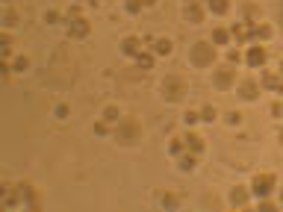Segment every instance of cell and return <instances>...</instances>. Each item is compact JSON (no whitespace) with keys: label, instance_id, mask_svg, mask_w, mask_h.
I'll return each mask as SVG.
<instances>
[{"label":"cell","instance_id":"obj_1","mask_svg":"<svg viewBox=\"0 0 283 212\" xmlns=\"http://www.w3.org/2000/svg\"><path fill=\"white\" fill-rule=\"evenodd\" d=\"M216 47H219V44H213V41H195L192 50H189V62H192L195 68H213V62L219 59Z\"/></svg>","mask_w":283,"mask_h":212},{"label":"cell","instance_id":"obj_2","mask_svg":"<svg viewBox=\"0 0 283 212\" xmlns=\"http://www.w3.org/2000/svg\"><path fill=\"white\" fill-rule=\"evenodd\" d=\"M115 142H121V145H136V142H142V124L136 121V118L118 121V127H115Z\"/></svg>","mask_w":283,"mask_h":212},{"label":"cell","instance_id":"obj_3","mask_svg":"<svg viewBox=\"0 0 283 212\" xmlns=\"http://www.w3.org/2000/svg\"><path fill=\"white\" fill-rule=\"evenodd\" d=\"M186 91H189V86H186V80H180V77H165L162 86H159V94L168 103H180L186 97Z\"/></svg>","mask_w":283,"mask_h":212},{"label":"cell","instance_id":"obj_4","mask_svg":"<svg viewBox=\"0 0 283 212\" xmlns=\"http://www.w3.org/2000/svg\"><path fill=\"white\" fill-rule=\"evenodd\" d=\"M275 186H278V177L269 174V171H263V174H257V177L251 180V195H257V198H269V195L275 192Z\"/></svg>","mask_w":283,"mask_h":212},{"label":"cell","instance_id":"obj_5","mask_svg":"<svg viewBox=\"0 0 283 212\" xmlns=\"http://www.w3.org/2000/svg\"><path fill=\"white\" fill-rule=\"evenodd\" d=\"M233 83H236V68H233V65H224V68H216V71H213V86L219 91L233 89Z\"/></svg>","mask_w":283,"mask_h":212},{"label":"cell","instance_id":"obj_6","mask_svg":"<svg viewBox=\"0 0 283 212\" xmlns=\"http://www.w3.org/2000/svg\"><path fill=\"white\" fill-rule=\"evenodd\" d=\"M236 91H239V97H242V100H257V97H260V91H263V83H257L254 77H245V80H239V83H236Z\"/></svg>","mask_w":283,"mask_h":212},{"label":"cell","instance_id":"obj_7","mask_svg":"<svg viewBox=\"0 0 283 212\" xmlns=\"http://www.w3.org/2000/svg\"><path fill=\"white\" fill-rule=\"evenodd\" d=\"M89 32H92V21L89 18H71L68 21V35L71 38H89Z\"/></svg>","mask_w":283,"mask_h":212},{"label":"cell","instance_id":"obj_8","mask_svg":"<svg viewBox=\"0 0 283 212\" xmlns=\"http://www.w3.org/2000/svg\"><path fill=\"white\" fill-rule=\"evenodd\" d=\"M248 198H251V189H245V186H233V189H230V207H233V210L248 207Z\"/></svg>","mask_w":283,"mask_h":212},{"label":"cell","instance_id":"obj_9","mask_svg":"<svg viewBox=\"0 0 283 212\" xmlns=\"http://www.w3.org/2000/svg\"><path fill=\"white\" fill-rule=\"evenodd\" d=\"M183 142H186V151L195 153V156H201V153L207 151V142H204L198 133H192V130H189V133H183Z\"/></svg>","mask_w":283,"mask_h":212},{"label":"cell","instance_id":"obj_10","mask_svg":"<svg viewBox=\"0 0 283 212\" xmlns=\"http://www.w3.org/2000/svg\"><path fill=\"white\" fill-rule=\"evenodd\" d=\"M183 18H186L189 24H201V21H204V6H201L198 0L186 3V9H183Z\"/></svg>","mask_w":283,"mask_h":212},{"label":"cell","instance_id":"obj_11","mask_svg":"<svg viewBox=\"0 0 283 212\" xmlns=\"http://www.w3.org/2000/svg\"><path fill=\"white\" fill-rule=\"evenodd\" d=\"M118 47H121V53H124V56H130V59H133V56L142 50V35H127Z\"/></svg>","mask_w":283,"mask_h":212},{"label":"cell","instance_id":"obj_12","mask_svg":"<svg viewBox=\"0 0 283 212\" xmlns=\"http://www.w3.org/2000/svg\"><path fill=\"white\" fill-rule=\"evenodd\" d=\"M266 59H269V53H266V50H263L260 44H254L251 50L245 53V62H248L251 68H263V65H266Z\"/></svg>","mask_w":283,"mask_h":212},{"label":"cell","instance_id":"obj_13","mask_svg":"<svg viewBox=\"0 0 283 212\" xmlns=\"http://www.w3.org/2000/svg\"><path fill=\"white\" fill-rule=\"evenodd\" d=\"M251 38L254 41H269V38H275V27H272V24H254Z\"/></svg>","mask_w":283,"mask_h":212},{"label":"cell","instance_id":"obj_14","mask_svg":"<svg viewBox=\"0 0 283 212\" xmlns=\"http://www.w3.org/2000/svg\"><path fill=\"white\" fill-rule=\"evenodd\" d=\"M133 62H136L139 68H145V71H151V68H154V62H157V53H151V50H139V53L133 56Z\"/></svg>","mask_w":283,"mask_h":212},{"label":"cell","instance_id":"obj_15","mask_svg":"<svg viewBox=\"0 0 283 212\" xmlns=\"http://www.w3.org/2000/svg\"><path fill=\"white\" fill-rule=\"evenodd\" d=\"M263 89H269V91H283V77L281 74H263Z\"/></svg>","mask_w":283,"mask_h":212},{"label":"cell","instance_id":"obj_16","mask_svg":"<svg viewBox=\"0 0 283 212\" xmlns=\"http://www.w3.org/2000/svg\"><path fill=\"white\" fill-rule=\"evenodd\" d=\"M171 50H174V41H171V38H165V35L154 38V53H157V56H168Z\"/></svg>","mask_w":283,"mask_h":212},{"label":"cell","instance_id":"obj_17","mask_svg":"<svg viewBox=\"0 0 283 212\" xmlns=\"http://www.w3.org/2000/svg\"><path fill=\"white\" fill-rule=\"evenodd\" d=\"M12 59V35L3 32L0 35V62H9Z\"/></svg>","mask_w":283,"mask_h":212},{"label":"cell","instance_id":"obj_18","mask_svg":"<svg viewBox=\"0 0 283 212\" xmlns=\"http://www.w3.org/2000/svg\"><path fill=\"white\" fill-rule=\"evenodd\" d=\"M207 9L213 15H227L230 12V0H207Z\"/></svg>","mask_w":283,"mask_h":212},{"label":"cell","instance_id":"obj_19","mask_svg":"<svg viewBox=\"0 0 283 212\" xmlns=\"http://www.w3.org/2000/svg\"><path fill=\"white\" fill-rule=\"evenodd\" d=\"M0 192H3V207H6V210H15V207H18V198H15V192H12V186L3 183Z\"/></svg>","mask_w":283,"mask_h":212},{"label":"cell","instance_id":"obj_20","mask_svg":"<svg viewBox=\"0 0 283 212\" xmlns=\"http://www.w3.org/2000/svg\"><path fill=\"white\" fill-rule=\"evenodd\" d=\"M0 24H3V30L15 27V24H18V12H15L12 6H6V9H3V18H0Z\"/></svg>","mask_w":283,"mask_h":212},{"label":"cell","instance_id":"obj_21","mask_svg":"<svg viewBox=\"0 0 283 212\" xmlns=\"http://www.w3.org/2000/svg\"><path fill=\"white\" fill-rule=\"evenodd\" d=\"M195 162H198V156H195V153H180V156H177V165H180V171H192V168H195Z\"/></svg>","mask_w":283,"mask_h":212},{"label":"cell","instance_id":"obj_22","mask_svg":"<svg viewBox=\"0 0 283 212\" xmlns=\"http://www.w3.org/2000/svg\"><path fill=\"white\" fill-rule=\"evenodd\" d=\"M230 38H233V32H230V30H224V27H216L210 41H213V44H227Z\"/></svg>","mask_w":283,"mask_h":212},{"label":"cell","instance_id":"obj_23","mask_svg":"<svg viewBox=\"0 0 283 212\" xmlns=\"http://www.w3.org/2000/svg\"><path fill=\"white\" fill-rule=\"evenodd\" d=\"M233 38L236 41H251V24H239V27H233Z\"/></svg>","mask_w":283,"mask_h":212},{"label":"cell","instance_id":"obj_24","mask_svg":"<svg viewBox=\"0 0 283 212\" xmlns=\"http://www.w3.org/2000/svg\"><path fill=\"white\" fill-rule=\"evenodd\" d=\"M168 153H171V156H180V153H186V142H183V139H171Z\"/></svg>","mask_w":283,"mask_h":212},{"label":"cell","instance_id":"obj_25","mask_svg":"<svg viewBox=\"0 0 283 212\" xmlns=\"http://www.w3.org/2000/svg\"><path fill=\"white\" fill-rule=\"evenodd\" d=\"M142 9H145L142 0H124V12H130V15H139Z\"/></svg>","mask_w":283,"mask_h":212},{"label":"cell","instance_id":"obj_26","mask_svg":"<svg viewBox=\"0 0 283 212\" xmlns=\"http://www.w3.org/2000/svg\"><path fill=\"white\" fill-rule=\"evenodd\" d=\"M103 121H121V109L118 106H106L103 109Z\"/></svg>","mask_w":283,"mask_h":212},{"label":"cell","instance_id":"obj_27","mask_svg":"<svg viewBox=\"0 0 283 212\" xmlns=\"http://www.w3.org/2000/svg\"><path fill=\"white\" fill-rule=\"evenodd\" d=\"M216 118H219V112H216V106H204V109H201V121H216Z\"/></svg>","mask_w":283,"mask_h":212},{"label":"cell","instance_id":"obj_28","mask_svg":"<svg viewBox=\"0 0 283 212\" xmlns=\"http://www.w3.org/2000/svg\"><path fill=\"white\" fill-rule=\"evenodd\" d=\"M257 18H260V15H257V6H254V3H248V6H245V24H257Z\"/></svg>","mask_w":283,"mask_h":212},{"label":"cell","instance_id":"obj_29","mask_svg":"<svg viewBox=\"0 0 283 212\" xmlns=\"http://www.w3.org/2000/svg\"><path fill=\"white\" fill-rule=\"evenodd\" d=\"M159 207H162V210H174V207H177V198H174V195H162V198H159Z\"/></svg>","mask_w":283,"mask_h":212},{"label":"cell","instance_id":"obj_30","mask_svg":"<svg viewBox=\"0 0 283 212\" xmlns=\"http://www.w3.org/2000/svg\"><path fill=\"white\" fill-rule=\"evenodd\" d=\"M12 68H15V71H27V68H30V56H24V53L15 56V65H12Z\"/></svg>","mask_w":283,"mask_h":212},{"label":"cell","instance_id":"obj_31","mask_svg":"<svg viewBox=\"0 0 283 212\" xmlns=\"http://www.w3.org/2000/svg\"><path fill=\"white\" fill-rule=\"evenodd\" d=\"M59 21H62V15H59L56 9H47V12H44V24H59Z\"/></svg>","mask_w":283,"mask_h":212},{"label":"cell","instance_id":"obj_32","mask_svg":"<svg viewBox=\"0 0 283 212\" xmlns=\"http://www.w3.org/2000/svg\"><path fill=\"white\" fill-rule=\"evenodd\" d=\"M0 71H3V83L9 86L12 83V62H0Z\"/></svg>","mask_w":283,"mask_h":212},{"label":"cell","instance_id":"obj_33","mask_svg":"<svg viewBox=\"0 0 283 212\" xmlns=\"http://www.w3.org/2000/svg\"><path fill=\"white\" fill-rule=\"evenodd\" d=\"M53 115H56V118H59V121H65V118H68V115H71V106H68V103H59V106H56V112H53Z\"/></svg>","mask_w":283,"mask_h":212},{"label":"cell","instance_id":"obj_34","mask_svg":"<svg viewBox=\"0 0 283 212\" xmlns=\"http://www.w3.org/2000/svg\"><path fill=\"white\" fill-rule=\"evenodd\" d=\"M94 136H109V121H97L94 124Z\"/></svg>","mask_w":283,"mask_h":212},{"label":"cell","instance_id":"obj_35","mask_svg":"<svg viewBox=\"0 0 283 212\" xmlns=\"http://www.w3.org/2000/svg\"><path fill=\"white\" fill-rule=\"evenodd\" d=\"M242 59H245V56H242V53H239L236 47H233V50H227V62H230V65H239Z\"/></svg>","mask_w":283,"mask_h":212},{"label":"cell","instance_id":"obj_36","mask_svg":"<svg viewBox=\"0 0 283 212\" xmlns=\"http://www.w3.org/2000/svg\"><path fill=\"white\" fill-rule=\"evenodd\" d=\"M183 121H186V127H192V124H198V121H201V112H192V109H189V112H186V118H183Z\"/></svg>","mask_w":283,"mask_h":212},{"label":"cell","instance_id":"obj_37","mask_svg":"<svg viewBox=\"0 0 283 212\" xmlns=\"http://www.w3.org/2000/svg\"><path fill=\"white\" fill-rule=\"evenodd\" d=\"M278 210V204H269L266 198H260V212H275Z\"/></svg>","mask_w":283,"mask_h":212},{"label":"cell","instance_id":"obj_38","mask_svg":"<svg viewBox=\"0 0 283 212\" xmlns=\"http://www.w3.org/2000/svg\"><path fill=\"white\" fill-rule=\"evenodd\" d=\"M224 121H227V124H239V121H242V115H239V112H227V115H224Z\"/></svg>","mask_w":283,"mask_h":212},{"label":"cell","instance_id":"obj_39","mask_svg":"<svg viewBox=\"0 0 283 212\" xmlns=\"http://www.w3.org/2000/svg\"><path fill=\"white\" fill-rule=\"evenodd\" d=\"M71 18H80V6H71V9L65 12V21H71Z\"/></svg>","mask_w":283,"mask_h":212},{"label":"cell","instance_id":"obj_40","mask_svg":"<svg viewBox=\"0 0 283 212\" xmlns=\"http://www.w3.org/2000/svg\"><path fill=\"white\" fill-rule=\"evenodd\" d=\"M142 3H145V6H154V3H157V0H142Z\"/></svg>","mask_w":283,"mask_h":212},{"label":"cell","instance_id":"obj_41","mask_svg":"<svg viewBox=\"0 0 283 212\" xmlns=\"http://www.w3.org/2000/svg\"><path fill=\"white\" fill-rule=\"evenodd\" d=\"M278 139H281V145H283V127H281V133H278Z\"/></svg>","mask_w":283,"mask_h":212},{"label":"cell","instance_id":"obj_42","mask_svg":"<svg viewBox=\"0 0 283 212\" xmlns=\"http://www.w3.org/2000/svg\"><path fill=\"white\" fill-rule=\"evenodd\" d=\"M281 77H283V59H281Z\"/></svg>","mask_w":283,"mask_h":212},{"label":"cell","instance_id":"obj_43","mask_svg":"<svg viewBox=\"0 0 283 212\" xmlns=\"http://www.w3.org/2000/svg\"><path fill=\"white\" fill-rule=\"evenodd\" d=\"M281 204H283V192H281Z\"/></svg>","mask_w":283,"mask_h":212},{"label":"cell","instance_id":"obj_44","mask_svg":"<svg viewBox=\"0 0 283 212\" xmlns=\"http://www.w3.org/2000/svg\"><path fill=\"white\" fill-rule=\"evenodd\" d=\"M80 3H83V0H80Z\"/></svg>","mask_w":283,"mask_h":212}]
</instances>
